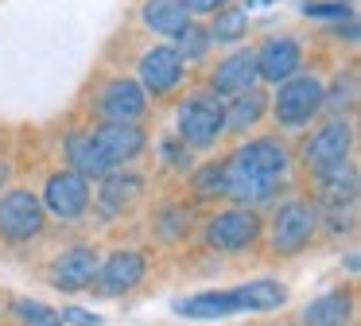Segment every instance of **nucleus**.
<instances>
[{
    "instance_id": "13",
    "label": "nucleus",
    "mask_w": 361,
    "mask_h": 326,
    "mask_svg": "<svg viewBox=\"0 0 361 326\" xmlns=\"http://www.w3.org/2000/svg\"><path fill=\"white\" fill-rule=\"evenodd\" d=\"M136 82H140L144 93L156 97V101L171 97V93L183 90V82H187V62H183V54L175 51L171 43H156L140 54V62H136Z\"/></svg>"
},
{
    "instance_id": "23",
    "label": "nucleus",
    "mask_w": 361,
    "mask_h": 326,
    "mask_svg": "<svg viewBox=\"0 0 361 326\" xmlns=\"http://www.w3.org/2000/svg\"><path fill=\"white\" fill-rule=\"evenodd\" d=\"M187 202H195V206H218V202H226V159H206V163H195V167L187 171Z\"/></svg>"
},
{
    "instance_id": "20",
    "label": "nucleus",
    "mask_w": 361,
    "mask_h": 326,
    "mask_svg": "<svg viewBox=\"0 0 361 326\" xmlns=\"http://www.w3.org/2000/svg\"><path fill=\"white\" fill-rule=\"evenodd\" d=\"M175 315L202 318V322L245 315V291H241V284L237 287H214V291H195V295H187V299H175Z\"/></svg>"
},
{
    "instance_id": "19",
    "label": "nucleus",
    "mask_w": 361,
    "mask_h": 326,
    "mask_svg": "<svg viewBox=\"0 0 361 326\" xmlns=\"http://www.w3.org/2000/svg\"><path fill=\"white\" fill-rule=\"evenodd\" d=\"M63 155H66V167H74L78 175H86L90 183H97L102 175H109L117 163L105 155L102 140H97L94 128H74L71 136L63 140Z\"/></svg>"
},
{
    "instance_id": "5",
    "label": "nucleus",
    "mask_w": 361,
    "mask_h": 326,
    "mask_svg": "<svg viewBox=\"0 0 361 326\" xmlns=\"http://www.w3.org/2000/svg\"><path fill=\"white\" fill-rule=\"evenodd\" d=\"M47 210L39 191L32 186H8L0 191V245L4 248H32L47 237Z\"/></svg>"
},
{
    "instance_id": "25",
    "label": "nucleus",
    "mask_w": 361,
    "mask_h": 326,
    "mask_svg": "<svg viewBox=\"0 0 361 326\" xmlns=\"http://www.w3.org/2000/svg\"><path fill=\"white\" fill-rule=\"evenodd\" d=\"M210 39L214 47H233V43H245V35H249V12L237 4H226L218 8V12L210 16Z\"/></svg>"
},
{
    "instance_id": "2",
    "label": "nucleus",
    "mask_w": 361,
    "mask_h": 326,
    "mask_svg": "<svg viewBox=\"0 0 361 326\" xmlns=\"http://www.w3.org/2000/svg\"><path fill=\"white\" fill-rule=\"evenodd\" d=\"M198 241H202L206 253H218V256H245L252 248H260L264 241V217L260 210L252 206H221L210 210V214L198 222Z\"/></svg>"
},
{
    "instance_id": "12",
    "label": "nucleus",
    "mask_w": 361,
    "mask_h": 326,
    "mask_svg": "<svg viewBox=\"0 0 361 326\" xmlns=\"http://www.w3.org/2000/svg\"><path fill=\"white\" fill-rule=\"evenodd\" d=\"M97 264H102V248L90 245V241H74V245H63L55 256L47 260V284L63 295H82L97 276Z\"/></svg>"
},
{
    "instance_id": "22",
    "label": "nucleus",
    "mask_w": 361,
    "mask_h": 326,
    "mask_svg": "<svg viewBox=\"0 0 361 326\" xmlns=\"http://www.w3.org/2000/svg\"><path fill=\"white\" fill-rule=\"evenodd\" d=\"M268 116V90L252 85L233 97H226V136H245V132L260 128Z\"/></svg>"
},
{
    "instance_id": "26",
    "label": "nucleus",
    "mask_w": 361,
    "mask_h": 326,
    "mask_svg": "<svg viewBox=\"0 0 361 326\" xmlns=\"http://www.w3.org/2000/svg\"><path fill=\"white\" fill-rule=\"evenodd\" d=\"M353 109H357V74L342 70L322 90V116H353Z\"/></svg>"
},
{
    "instance_id": "34",
    "label": "nucleus",
    "mask_w": 361,
    "mask_h": 326,
    "mask_svg": "<svg viewBox=\"0 0 361 326\" xmlns=\"http://www.w3.org/2000/svg\"><path fill=\"white\" fill-rule=\"evenodd\" d=\"M268 4H276V0H245V12H252V8H268Z\"/></svg>"
},
{
    "instance_id": "7",
    "label": "nucleus",
    "mask_w": 361,
    "mask_h": 326,
    "mask_svg": "<svg viewBox=\"0 0 361 326\" xmlns=\"http://www.w3.org/2000/svg\"><path fill=\"white\" fill-rule=\"evenodd\" d=\"M353 124L350 116H322L319 124H307V136L299 140V171L307 179L319 175V171H330L338 163L353 159Z\"/></svg>"
},
{
    "instance_id": "16",
    "label": "nucleus",
    "mask_w": 361,
    "mask_h": 326,
    "mask_svg": "<svg viewBox=\"0 0 361 326\" xmlns=\"http://www.w3.org/2000/svg\"><path fill=\"white\" fill-rule=\"evenodd\" d=\"M357 198H361V175L353 159L311 175V202L319 210H345V206H357Z\"/></svg>"
},
{
    "instance_id": "11",
    "label": "nucleus",
    "mask_w": 361,
    "mask_h": 326,
    "mask_svg": "<svg viewBox=\"0 0 361 326\" xmlns=\"http://www.w3.org/2000/svg\"><path fill=\"white\" fill-rule=\"evenodd\" d=\"M152 97L144 93V85L128 74H113L90 97V116L97 121H144L148 116Z\"/></svg>"
},
{
    "instance_id": "31",
    "label": "nucleus",
    "mask_w": 361,
    "mask_h": 326,
    "mask_svg": "<svg viewBox=\"0 0 361 326\" xmlns=\"http://www.w3.org/2000/svg\"><path fill=\"white\" fill-rule=\"evenodd\" d=\"M303 16L307 20H350V4H338V0H303Z\"/></svg>"
},
{
    "instance_id": "9",
    "label": "nucleus",
    "mask_w": 361,
    "mask_h": 326,
    "mask_svg": "<svg viewBox=\"0 0 361 326\" xmlns=\"http://www.w3.org/2000/svg\"><path fill=\"white\" fill-rule=\"evenodd\" d=\"M144 198H148V175L136 171V167H113L109 175L97 179V191H94V202H90V206L97 210L102 222H121V217H128Z\"/></svg>"
},
{
    "instance_id": "27",
    "label": "nucleus",
    "mask_w": 361,
    "mask_h": 326,
    "mask_svg": "<svg viewBox=\"0 0 361 326\" xmlns=\"http://www.w3.org/2000/svg\"><path fill=\"white\" fill-rule=\"evenodd\" d=\"M175 51L183 54V62H187V66H195V62H206V59H210V51H214L210 28H206V23H198V20H190L187 28L175 35Z\"/></svg>"
},
{
    "instance_id": "8",
    "label": "nucleus",
    "mask_w": 361,
    "mask_h": 326,
    "mask_svg": "<svg viewBox=\"0 0 361 326\" xmlns=\"http://www.w3.org/2000/svg\"><path fill=\"white\" fill-rule=\"evenodd\" d=\"M39 202L47 210V217L55 222H82L90 214V202H94V186H90L86 175H78L74 167H59L43 179V191H39Z\"/></svg>"
},
{
    "instance_id": "29",
    "label": "nucleus",
    "mask_w": 361,
    "mask_h": 326,
    "mask_svg": "<svg viewBox=\"0 0 361 326\" xmlns=\"http://www.w3.org/2000/svg\"><path fill=\"white\" fill-rule=\"evenodd\" d=\"M12 315L20 326H63V315L39 299H12Z\"/></svg>"
},
{
    "instance_id": "33",
    "label": "nucleus",
    "mask_w": 361,
    "mask_h": 326,
    "mask_svg": "<svg viewBox=\"0 0 361 326\" xmlns=\"http://www.w3.org/2000/svg\"><path fill=\"white\" fill-rule=\"evenodd\" d=\"M183 4H187V12H190V16H214L218 8L233 4V0H183Z\"/></svg>"
},
{
    "instance_id": "30",
    "label": "nucleus",
    "mask_w": 361,
    "mask_h": 326,
    "mask_svg": "<svg viewBox=\"0 0 361 326\" xmlns=\"http://www.w3.org/2000/svg\"><path fill=\"white\" fill-rule=\"evenodd\" d=\"M319 233H326L330 241H342L357 233V206L345 210H319Z\"/></svg>"
},
{
    "instance_id": "17",
    "label": "nucleus",
    "mask_w": 361,
    "mask_h": 326,
    "mask_svg": "<svg viewBox=\"0 0 361 326\" xmlns=\"http://www.w3.org/2000/svg\"><path fill=\"white\" fill-rule=\"evenodd\" d=\"M299 70H303V43L295 35H268L257 47V74L264 85H280Z\"/></svg>"
},
{
    "instance_id": "32",
    "label": "nucleus",
    "mask_w": 361,
    "mask_h": 326,
    "mask_svg": "<svg viewBox=\"0 0 361 326\" xmlns=\"http://www.w3.org/2000/svg\"><path fill=\"white\" fill-rule=\"evenodd\" d=\"M59 315H63V326H97L102 322L94 310H82V307H63Z\"/></svg>"
},
{
    "instance_id": "15",
    "label": "nucleus",
    "mask_w": 361,
    "mask_h": 326,
    "mask_svg": "<svg viewBox=\"0 0 361 326\" xmlns=\"http://www.w3.org/2000/svg\"><path fill=\"white\" fill-rule=\"evenodd\" d=\"M260 85V74H257V47H233L229 54H221L214 62L210 78H206V90L218 93V97H233L241 90H252Z\"/></svg>"
},
{
    "instance_id": "1",
    "label": "nucleus",
    "mask_w": 361,
    "mask_h": 326,
    "mask_svg": "<svg viewBox=\"0 0 361 326\" xmlns=\"http://www.w3.org/2000/svg\"><path fill=\"white\" fill-rule=\"evenodd\" d=\"M226 159V202L233 206H272L288 194L291 183V159L288 144L280 136H252L241 140Z\"/></svg>"
},
{
    "instance_id": "3",
    "label": "nucleus",
    "mask_w": 361,
    "mask_h": 326,
    "mask_svg": "<svg viewBox=\"0 0 361 326\" xmlns=\"http://www.w3.org/2000/svg\"><path fill=\"white\" fill-rule=\"evenodd\" d=\"M319 237H322L319 233V206L311 198L276 202L272 217L264 222V245H268V256H276V260L303 256Z\"/></svg>"
},
{
    "instance_id": "28",
    "label": "nucleus",
    "mask_w": 361,
    "mask_h": 326,
    "mask_svg": "<svg viewBox=\"0 0 361 326\" xmlns=\"http://www.w3.org/2000/svg\"><path fill=\"white\" fill-rule=\"evenodd\" d=\"M195 147H187L175 132H167V136L156 140V159L164 171H171V175H187L190 167H195Z\"/></svg>"
},
{
    "instance_id": "6",
    "label": "nucleus",
    "mask_w": 361,
    "mask_h": 326,
    "mask_svg": "<svg viewBox=\"0 0 361 326\" xmlns=\"http://www.w3.org/2000/svg\"><path fill=\"white\" fill-rule=\"evenodd\" d=\"M276 93H268V116L288 132H303L307 124H314L322 116V82L319 74H291L280 85H272Z\"/></svg>"
},
{
    "instance_id": "24",
    "label": "nucleus",
    "mask_w": 361,
    "mask_h": 326,
    "mask_svg": "<svg viewBox=\"0 0 361 326\" xmlns=\"http://www.w3.org/2000/svg\"><path fill=\"white\" fill-rule=\"evenodd\" d=\"M140 20H144V28H148V31L175 39L190 20H195V16L187 12L183 0H144V4H140Z\"/></svg>"
},
{
    "instance_id": "10",
    "label": "nucleus",
    "mask_w": 361,
    "mask_h": 326,
    "mask_svg": "<svg viewBox=\"0 0 361 326\" xmlns=\"http://www.w3.org/2000/svg\"><path fill=\"white\" fill-rule=\"evenodd\" d=\"M148 268H152V260L144 248H113L109 256H102L97 276L86 291L97 295V299H121V295L136 291L148 279Z\"/></svg>"
},
{
    "instance_id": "18",
    "label": "nucleus",
    "mask_w": 361,
    "mask_h": 326,
    "mask_svg": "<svg viewBox=\"0 0 361 326\" xmlns=\"http://www.w3.org/2000/svg\"><path fill=\"white\" fill-rule=\"evenodd\" d=\"M94 132H97V140H102L105 155H109L117 167L136 163L148 152V128H144V121H97Z\"/></svg>"
},
{
    "instance_id": "4",
    "label": "nucleus",
    "mask_w": 361,
    "mask_h": 326,
    "mask_svg": "<svg viewBox=\"0 0 361 326\" xmlns=\"http://www.w3.org/2000/svg\"><path fill=\"white\" fill-rule=\"evenodd\" d=\"M175 136L195 152H214L226 140V97L202 90H190L175 105Z\"/></svg>"
},
{
    "instance_id": "35",
    "label": "nucleus",
    "mask_w": 361,
    "mask_h": 326,
    "mask_svg": "<svg viewBox=\"0 0 361 326\" xmlns=\"http://www.w3.org/2000/svg\"><path fill=\"white\" fill-rule=\"evenodd\" d=\"M8 175H12V167H8V163H0V191H4V183H8Z\"/></svg>"
},
{
    "instance_id": "14",
    "label": "nucleus",
    "mask_w": 361,
    "mask_h": 326,
    "mask_svg": "<svg viewBox=\"0 0 361 326\" xmlns=\"http://www.w3.org/2000/svg\"><path fill=\"white\" fill-rule=\"evenodd\" d=\"M198 229V206L187 198H159L148 214V237L156 245H187Z\"/></svg>"
},
{
    "instance_id": "21",
    "label": "nucleus",
    "mask_w": 361,
    "mask_h": 326,
    "mask_svg": "<svg viewBox=\"0 0 361 326\" xmlns=\"http://www.w3.org/2000/svg\"><path fill=\"white\" fill-rule=\"evenodd\" d=\"M295 326H353V291L334 287V291L314 295L311 303H303Z\"/></svg>"
}]
</instances>
